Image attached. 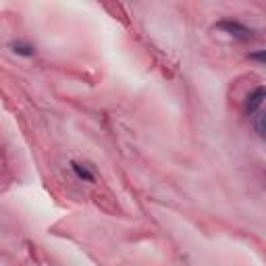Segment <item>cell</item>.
<instances>
[{
    "instance_id": "7a4b0ae2",
    "label": "cell",
    "mask_w": 266,
    "mask_h": 266,
    "mask_svg": "<svg viewBox=\"0 0 266 266\" xmlns=\"http://www.w3.org/2000/svg\"><path fill=\"white\" fill-rule=\"evenodd\" d=\"M266 100V87H256V90L248 96V102H246V110L248 113H256L258 106Z\"/></svg>"
},
{
    "instance_id": "8992f818",
    "label": "cell",
    "mask_w": 266,
    "mask_h": 266,
    "mask_svg": "<svg viewBox=\"0 0 266 266\" xmlns=\"http://www.w3.org/2000/svg\"><path fill=\"white\" fill-rule=\"evenodd\" d=\"M252 60H258V62H264L266 64V50H258V52H252L250 54Z\"/></svg>"
},
{
    "instance_id": "277c9868",
    "label": "cell",
    "mask_w": 266,
    "mask_h": 266,
    "mask_svg": "<svg viewBox=\"0 0 266 266\" xmlns=\"http://www.w3.org/2000/svg\"><path fill=\"white\" fill-rule=\"evenodd\" d=\"M254 127H256V131L260 133V138L266 140V113H258V115L254 117Z\"/></svg>"
},
{
    "instance_id": "6da1fadb",
    "label": "cell",
    "mask_w": 266,
    "mask_h": 266,
    "mask_svg": "<svg viewBox=\"0 0 266 266\" xmlns=\"http://www.w3.org/2000/svg\"><path fill=\"white\" fill-rule=\"evenodd\" d=\"M216 27L223 29V31H227L229 36H233V38H237V40H250V38H252V31H250L246 25L237 23V21H220Z\"/></svg>"
},
{
    "instance_id": "3957f363",
    "label": "cell",
    "mask_w": 266,
    "mask_h": 266,
    "mask_svg": "<svg viewBox=\"0 0 266 266\" xmlns=\"http://www.w3.org/2000/svg\"><path fill=\"white\" fill-rule=\"evenodd\" d=\"M73 167V171L77 173V177H79V179H83V181H94V175H92V171L90 169H87V167H83V164H77V162H73L71 164Z\"/></svg>"
},
{
    "instance_id": "5b68a950",
    "label": "cell",
    "mask_w": 266,
    "mask_h": 266,
    "mask_svg": "<svg viewBox=\"0 0 266 266\" xmlns=\"http://www.w3.org/2000/svg\"><path fill=\"white\" fill-rule=\"evenodd\" d=\"M13 50L17 54H23V56H31L34 54V48L31 46H25V44H13Z\"/></svg>"
}]
</instances>
